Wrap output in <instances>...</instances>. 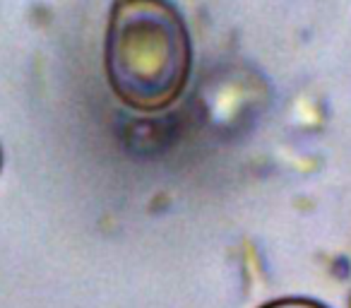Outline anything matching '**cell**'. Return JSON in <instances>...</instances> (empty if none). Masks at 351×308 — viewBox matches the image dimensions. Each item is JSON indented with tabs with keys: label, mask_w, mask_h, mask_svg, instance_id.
Returning <instances> with one entry per match:
<instances>
[{
	"label": "cell",
	"mask_w": 351,
	"mask_h": 308,
	"mask_svg": "<svg viewBox=\"0 0 351 308\" xmlns=\"http://www.w3.org/2000/svg\"><path fill=\"white\" fill-rule=\"evenodd\" d=\"M104 68L113 94L137 113H161L183 97L193 41L171 0H113Z\"/></svg>",
	"instance_id": "obj_1"
},
{
	"label": "cell",
	"mask_w": 351,
	"mask_h": 308,
	"mask_svg": "<svg viewBox=\"0 0 351 308\" xmlns=\"http://www.w3.org/2000/svg\"><path fill=\"white\" fill-rule=\"evenodd\" d=\"M260 308H327L325 303L313 301V298H277V301H269Z\"/></svg>",
	"instance_id": "obj_2"
},
{
	"label": "cell",
	"mask_w": 351,
	"mask_h": 308,
	"mask_svg": "<svg viewBox=\"0 0 351 308\" xmlns=\"http://www.w3.org/2000/svg\"><path fill=\"white\" fill-rule=\"evenodd\" d=\"M0 164H3V154H0Z\"/></svg>",
	"instance_id": "obj_3"
}]
</instances>
